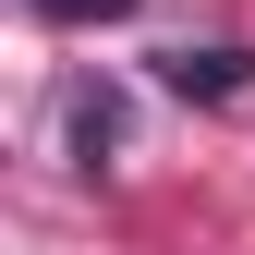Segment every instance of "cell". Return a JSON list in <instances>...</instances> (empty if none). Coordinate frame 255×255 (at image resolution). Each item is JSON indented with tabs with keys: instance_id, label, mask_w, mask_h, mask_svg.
Listing matches in <instances>:
<instances>
[{
	"instance_id": "6da1fadb",
	"label": "cell",
	"mask_w": 255,
	"mask_h": 255,
	"mask_svg": "<svg viewBox=\"0 0 255 255\" xmlns=\"http://www.w3.org/2000/svg\"><path fill=\"white\" fill-rule=\"evenodd\" d=\"M158 85H170V98H243L255 61H243V49H170V61H158Z\"/></svg>"
},
{
	"instance_id": "7a4b0ae2",
	"label": "cell",
	"mask_w": 255,
	"mask_h": 255,
	"mask_svg": "<svg viewBox=\"0 0 255 255\" xmlns=\"http://www.w3.org/2000/svg\"><path fill=\"white\" fill-rule=\"evenodd\" d=\"M61 134H73L85 170H110V158H122V98H110V85H73V98H61Z\"/></svg>"
},
{
	"instance_id": "3957f363",
	"label": "cell",
	"mask_w": 255,
	"mask_h": 255,
	"mask_svg": "<svg viewBox=\"0 0 255 255\" xmlns=\"http://www.w3.org/2000/svg\"><path fill=\"white\" fill-rule=\"evenodd\" d=\"M24 12H49V24H122L134 0H24Z\"/></svg>"
}]
</instances>
